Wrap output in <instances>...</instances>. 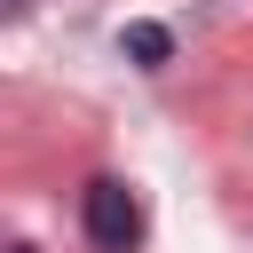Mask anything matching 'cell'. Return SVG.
Masks as SVG:
<instances>
[{
    "instance_id": "cell-1",
    "label": "cell",
    "mask_w": 253,
    "mask_h": 253,
    "mask_svg": "<svg viewBox=\"0 0 253 253\" xmlns=\"http://www.w3.org/2000/svg\"><path fill=\"white\" fill-rule=\"evenodd\" d=\"M87 245L95 253H134L142 245V198L126 182H87Z\"/></svg>"
},
{
    "instance_id": "cell-2",
    "label": "cell",
    "mask_w": 253,
    "mask_h": 253,
    "mask_svg": "<svg viewBox=\"0 0 253 253\" xmlns=\"http://www.w3.org/2000/svg\"><path fill=\"white\" fill-rule=\"evenodd\" d=\"M126 55H134V63H166V55H174L166 24H126Z\"/></svg>"
},
{
    "instance_id": "cell-3",
    "label": "cell",
    "mask_w": 253,
    "mask_h": 253,
    "mask_svg": "<svg viewBox=\"0 0 253 253\" xmlns=\"http://www.w3.org/2000/svg\"><path fill=\"white\" fill-rule=\"evenodd\" d=\"M8 253H32V245H8Z\"/></svg>"
}]
</instances>
